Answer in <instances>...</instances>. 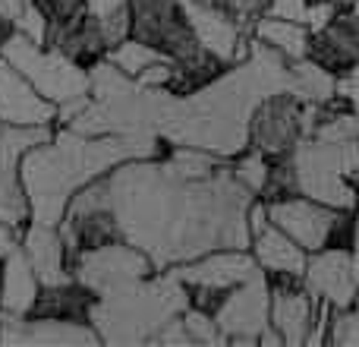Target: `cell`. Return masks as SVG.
<instances>
[{"label": "cell", "mask_w": 359, "mask_h": 347, "mask_svg": "<svg viewBox=\"0 0 359 347\" xmlns=\"http://www.w3.org/2000/svg\"><path fill=\"white\" fill-rule=\"evenodd\" d=\"M4 278H6V256L0 253V300H4Z\"/></svg>", "instance_id": "cell-19"}, {"label": "cell", "mask_w": 359, "mask_h": 347, "mask_svg": "<svg viewBox=\"0 0 359 347\" xmlns=\"http://www.w3.org/2000/svg\"><path fill=\"white\" fill-rule=\"evenodd\" d=\"M60 107L48 101L10 60L0 57V124L4 126H57Z\"/></svg>", "instance_id": "cell-6"}, {"label": "cell", "mask_w": 359, "mask_h": 347, "mask_svg": "<svg viewBox=\"0 0 359 347\" xmlns=\"http://www.w3.org/2000/svg\"><path fill=\"white\" fill-rule=\"evenodd\" d=\"M130 0H88V10L95 13V16H107V13L120 10V6H126Z\"/></svg>", "instance_id": "cell-17"}, {"label": "cell", "mask_w": 359, "mask_h": 347, "mask_svg": "<svg viewBox=\"0 0 359 347\" xmlns=\"http://www.w3.org/2000/svg\"><path fill=\"white\" fill-rule=\"evenodd\" d=\"M309 4V10H316V6H337V0H306Z\"/></svg>", "instance_id": "cell-20"}, {"label": "cell", "mask_w": 359, "mask_h": 347, "mask_svg": "<svg viewBox=\"0 0 359 347\" xmlns=\"http://www.w3.org/2000/svg\"><path fill=\"white\" fill-rule=\"evenodd\" d=\"M0 57L10 60L38 92H41L48 101H54L57 107L92 95V73L76 67V63L69 60L67 54H60V51L32 41V38L22 35V32H16V35L0 48Z\"/></svg>", "instance_id": "cell-1"}, {"label": "cell", "mask_w": 359, "mask_h": 347, "mask_svg": "<svg viewBox=\"0 0 359 347\" xmlns=\"http://www.w3.org/2000/svg\"><path fill=\"white\" fill-rule=\"evenodd\" d=\"M306 287L312 291V297H318L322 303L334 306H350L359 297V275L353 268V256L350 249H318L309 253L306 262Z\"/></svg>", "instance_id": "cell-8"}, {"label": "cell", "mask_w": 359, "mask_h": 347, "mask_svg": "<svg viewBox=\"0 0 359 347\" xmlns=\"http://www.w3.org/2000/svg\"><path fill=\"white\" fill-rule=\"evenodd\" d=\"M101 294L82 278H67L57 284H41L35 303L29 306L22 319L32 322H79L92 325L95 306H98Z\"/></svg>", "instance_id": "cell-10"}, {"label": "cell", "mask_w": 359, "mask_h": 347, "mask_svg": "<svg viewBox=\"0 0 359 347\" xmlns=\"http://www.w3.org/2000/svg\"><path fill=\"white\" fill-rule=\"evenodd\" d=\"M205 4H211L215 10H221L224 16H230L233 22H240L243 29L252 32V25L259 22L262 16L271 13L274 0H205Z\"/></svg>", "instance_id": "cell-15"}, {"label": "cell", "mask_w": 359, "mask_h": 347, "mask_svg": "<svg viewBox=\"0 0 359 347\" xmlns=\"http://www.w3.org/2000/svg\"><path fill=\"white\" fill-rule=\"evenodd\" d=\"M155 272H158V266L149 259V253L133 247L130 240H117L104 249H95V253L82 256L79 268H76V278L92 284L98 294H111L117 287L142 281Z\"/></svg>", "instance_id": "cell-5"}, {"label": "cell", "mask_w": 359, "mask_h": 347, "mask_svg": "<svg viewBox=\"0 0 359 347\" xmlns=\"http://www.w3.org/2000/svg\"><path fill=\"white\" fill-rule=\"evenodd\" d=\"M328 344H350V347H359V297H356L350 306H341V310H334V306H331Z\"/></svg>", "instance_id": "cell-16"}, {"label": "cell", "mask_w": 359, "mask_h": 347, "mask_svg": "<svg viewBox=\"0 0 359 347\" xmlns=\"http://www.w3.org/2000/svg\"><path fill=\"white\" fill-rule=\"evenodd\" d=\"M350 256H353V268L359 275V224H356V240H353V249H350Z\"/></svg>", "instance_id": "cell-18"}, {"label": "cell", "mask_w": 359, "mask_h": 347, "mask_svg": "<svg viewBox=\"0 0 359 347\" xmlns=\"http://www.w3.org/2000/svg\"><path fill=\"white\" fill-rule=\"evenodd\" d=\"M309 105L312 101H303L290 86L268 92L249 117V149L262 152L265 158L293 155L297 145L309 136Z\"/></svg>", "instance_id": "cell-2"}, {"label": "cell", "mask_w": 359, "mask_h": 347, "mask_svg": "<svg viewBox=\"0 0 359 347\" xmlns=\"http://www.w3.org/2000/svg\"><path fill=\"white\" fill-rule=\"evenodd\" d=\"M318 310L322 300L312 297L306 284L290 291H271V329L280 344H309Z\"/></svg>", "instance_id": "cell-11"}, {"label": "cell", "mask_w": 359, "mask_h": 347, "mask_svg": "<svg viewBox=\"0 0 359 347\" xmlns=\"http://www.w3.org/2000/svg\"><path fill=\"white\" fill-rule=\"evenodd\" d=\"M334 215H337V209L318 202V199L303 196V192L268 205L271 224H278L287 237H293L306 253L325 249V240H328V230H331V224H334Z\"/></svg>", "instance_id": "cell-7"}, {"label": "cell", "mask_w": 359, "mask_h": 347, "mask_svg": "<svg viewBox=\"0 0 359 347\" xmlns=\"http://www.w3.org/2000/svg\"><path fill=\"white\" fill-rule=\"evenodd\" d=\"M38 291H41V281H38L29 256H25L22 247L16 243V247L6 253V278H4L0 313H6V316H25L29 306L35 303Z\"/></svg>", "instance_id": "cell-13"}, {"label": "cell", "mask_w": 359, "mask_h": 347, "mask_svg": "<svg viewBox=\"0 0 359 347\" xmlns=\"http://www.w3.org/2000/svg\"><path fill=\"white\" fill-rule=\"evenodd\" d=\"M306 60L318 63L334 79H344L359 70V10L337 6L328 16V22L312 29Z\"/></svg>", "instance_id": "cell-4"}, {"label": "cell", "mask_w": 359, "mask_h": 347, "mask_svg": "<svg viewBox=\"0 0 359 347\" xmlns=\"http://www.w3.org/2000/svg\"><path fill=\"white\" fill-rule=\"evenodd\" d=\"M252 35L259 38L262 44H268L271 51H278L280 57H287L290 63H297V60H306V54H309L312 29L306 22H299V19H287V16L268 13V16H262L259 22L252 25Z\"/></svg>", "instance_id": "cell-14"}, {"label": "cell", "mask_w": 359, "mask_h": 347, "mask_svg": "<svg viewBox=\"0 0 359 347\" xmlns=\"http://www.w3.org/2000/svg\"><path fill=\"white\" fill-rule=\"evenodd\" d=\"M164 272H174L183 284H211V287H240L243 281H249L252 275H259V262H255L252 249H211V253L198 256V259L180 262L174 268H164Z\"/></svg>", "instance_id": "cell-9"}, {"label": "cell", "mask_w": 359, "mask_h": 347, "mask_svg": "<svg viewBox=\"0 0 359 347\" xmlns=\"http://www.w3.org/2000/svg\"><path fill=\"white\" fill-rule=\"evenodd\" d=\"M224 341L230 344H259V338L271 329V287L265 281V272L252 275L233 287L224 303V310L215 316Z\"/></svg>", "instance_id": "cell-3"}, {"label": "cell", "mask_w": 359, "mask_h": 347, "mask_svg": "<svg viewBox=\"0 0 359 347\" xmlns=\"http://www.w3.org/2000/svg\"><path fill=\"white\" fill-rule=\"evenodd\" d=\"M255 262H259L262 272H306V262H309V253L299 247L293 237H287L278 224H265L259 234L249 243Z\"/></svg>", "instance_id": "cell-12"}]
</instances>
